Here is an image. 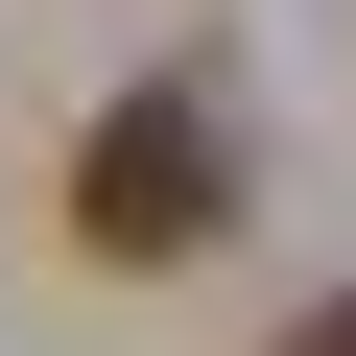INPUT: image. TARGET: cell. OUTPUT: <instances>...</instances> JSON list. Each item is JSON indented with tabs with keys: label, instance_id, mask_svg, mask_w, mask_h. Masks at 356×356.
Here are the masks:
<instances>
[{
	"label": "cell",
	"instance_id": "obj_1",
	"mask_svg": "<svg viewBox=\"0 0 356 356\" xmlns=\"http://www.w3.org/2000/svg\"><path fill=\"white\" fill-rule=\"evenodd\" d=\"M214 214H238V119H214L191 72H143V95L72 143V238H95V261H214Z\"/></svg>",
	"mask_w": 356,
	"mask_h": 356
},
{
	"label": "cell",
	"instance_id": "obj_2",
	"mask_svg": "<svg viewBox=\"0 0 356 356\" xmlns=\"http://www.w3.org/2000/svg\"><path fill=\"white\" fill-rule=\"evenodd\" d=\"M261 356H356V285H332V309H285V332H261Z\"/></svg>",
	"mask_w": 356,
	"mask_h": 356
}]
</instances>
